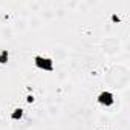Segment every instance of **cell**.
<instances>
[{"instance_id": "cell-2", "label": "cell", "mask_w": 130, "mask_h": 130, "mask_svg": "<svg viewBox=\"0 0 130 130\" xmlns=\"http://www.w3.org/2000/svg\"><path fill=\"white\" fill-rule=\"evenodd\" d=\"M98 101L101 103V104H104V106H112L113 104V95L110 93V92H101L100 95H98Z\"/></svg>"}, {"instance_id": "cell-3", "label": "cell", "mask_w": 130, "mask_h": 130, "mask_svg": "<svg viewBox=\"0 0 130 130\" xmlns=\"http://www.w3.org/2000/svg\"><path fill=\"white\" fill-rule=\"evenodd\" d=\"M22 116H23V110H22V109H15V110L12 112V115H11L12 119H20Z\"/></svg>"}, {"instance_id": "cell-1", "label": "cell", "mask_w": 130, "mask_h": 130, "mask_svg": "<svg viewBox=\"0 0 130 130\" xmlns=\"http://www.w3.org/2000/svg\"><path fill=\"white\" fill-rule=\"evenodd\" d=\"M35 66L40 68V69H44V71H52V69H54V63H52V60L47 58V57H40V55H37V57H35Z\"/></svg>"}, {"instance_id": "cell-4", "label": "cell", "mask_w": 130, "mask_h": 130, "mask_svg": "<svg viewBox=\"0 0 130 130\" xmlns=\"http://www.w3.org/2000/svg\"><path fill=\"white\" fill-rule=\"evenodd\" d=\"M8 57H9L8 55V51H2V54H0V63H2V64L6 63L8 61Z\"/></svg>"}, {"instance_id": "cell-5", "label": "cell", "mask_w": 130, "mask_h": 130, "mask_svg": "<svg viewBox=\"0 0 130 130\" xmlns=\"http://www.w3.org/2000/svg\"><path fill=\"white\" fill-rule=\"evenodd\" d=\"M34 101V96L32 95H28V103H32Z\"/></svg>"}]
</instances>
